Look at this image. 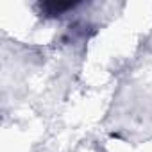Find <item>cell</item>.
Here are the masks:
<instances>
[{
    "instance_id": "obj_1",
    "label": "cell",
    "mask_w": 152,
    "mask_h": 152,
    "mask_svg": "<svg viewBox=\"0 0 152 152\" xmlns=\"http://www.w3.org/2000/svg\"><path fill=\"white\" fill-rule=\"evenodd\" d=\"M75 6H77L75 2H43L39 4V9L45 16H59L64 11L73 9Z\"/></svg>"
}]
</instances>
